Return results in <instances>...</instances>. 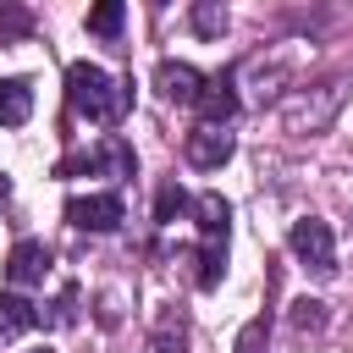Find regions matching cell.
Instances as JSON below:
<instances>
[{
	"label": "cell",
	"instance_id": "52a82bcc",
	"mask_svg": "<svg viewBox=\"0 0 353 353\" xmlns=\"http://www.w3.org/2000/svg\"><path fill=\"white\" fill-rule=\"evenodd\" d=\"M154 88H160L171 105H199V94H204V77H199L188 61H160V66H154Z\"/></svg>",
	"mask_w": 353,
	"mask_h": 353
},
{
	"label": "cell",
	"instance_id": "2e32d148",
	"mask_svg": "<svg viewBox=\"0 0 353 353\" xmlns=\"http://www.w3.org/2000/svg\"><path fill=\"white\" fill-rule=\"evenodd\" d=\"M292 325H298V331H320V325H325V303H320V298H298V303H292Z\"/></svg>",
	"mask_w": 353,
	"mask_h": 353
},
{
	"label": "cell",
	"instance_id": "7a4b0ae2",
	"mask_svg": "<svg viewBox=\"0 0 353 353\" xmlns=\"http://www.w3.org/2000/svg\"><path fill=\"white\" fill-rule=\"evenodd\" d=\"M287 243H292V254H298V265L309 276H336V237H331V226L320 215L292 221V237Z\"/></svg>",
	"mask_w": 353,
	"mask_h": 353
},
{
	"label": "cell",
	"instance_id": "9a60e30c",
	"mask_svg": "<svg viewBox=\"0 0 353 353\" xmlns=\"http://www.w3.org/2000/svg\"><path fill=\"white\" fill-rule=\"evenodd\" d=\"M193 28H199L204 39H221V33H226V11H221L215 0H204V6H193Z\"/></svg>",
	"mask_w": 353,
	"mask_h": 353
},
{
	"label": "cell",
	"instance_id": "7c38bea8",
	"mask_svg": "<svg viewBox=\"0 0 353 353\" xmlns=\"http://www.w3.org/2000/svg\"><path fill=\"white\" fill-rule=\"evenodd\" d=\"M193 265H199V270H193V281H199L204 292H210V287H221V276H226V243H204Z\"/></svg>",
	"mask_w": 353,
	"mask_h": 353
},
{
	"label": "cell",
	"instance_id": "ba28073f",
	"mask_svg": "<svg viewBox=\"0 0 353 353\" xmlns=\"http://www.w3.org/2000/svg\"><path fill=\"white\" fill-rule=\"evenodd\" d=\"M44 276H50V248L33 243V237H22V243L6 254V281H11V287H33V281H44Z\"/></svg>",
	"mask_w": 353,
	"mask_h": 353
},
{
	"label": "cell",
	"instance_id": "5b68a950",
	"mask_svg": "<svg viewBox=\"0 0 353 353\" xmlns=\"http://www.w3.org/2000/svg\"><path fill=\"white\" fill-rule=\"evenodd\" d=\"M182 149H188V160H193L199 171H221V165L232 160L237 138H232L226 127H204V121H199V127L188 132V143H182Z\"/></svg>",
	"mask_w": 353,
	"mask_h": 353
},
{
	"label": "cell",
	"instance_id": "5bb4252c",
	"mask_svg": "<svg viewBox=\"0 0 353 353\" xmlns=\"http://www.w3.org/2000/svg\"><path fill=\"white\" fill-rule=\"evenodd\" d=\"M188 204H193V199H188L176 182H160V193H154V221H160V226H171V221H176Z\"/></svg>",
	"mask_w": 353,
	"mask_h": 353
},
{
	"label": "cell",
	"instance_id": "d6986e66",
	"mask_svg": "<svg viewBox=\"0 0 353 353\" xmlns=\"http://www.w3.org/2000/svg\"><path fill=\"white\" fill-rule=\"evenodd\" d=\"M33 353H50V347H33Z\"/></svg>",
	"mask_w": 353,
	"mask_h": 353
},
{
	"label": "cell",
	"instance_id": "ac0fdd59",
	"mask_svg": "<svg viewBox=\"0 0 353 353\" xmlns=\"http://www.w3.org/2000/svg\"><path fill=\"white\" fill-rule=\"evenodd\" d=\"M6 193H11V182H6V176H0V199H6Z\"/></svg>",
	"mask_w": 353,
	"mask_h": 353
},
{
	"label": "cell",
	"instance_id": "8992f818",
	"mask_svg": "<svg viewBox=\"0 0 353 353\" xmlns=\"http://www.w3.org/2000/svg\"><path fill=\"white\" fill-rule=\"evenodd\" d=\"M199 116H204V127H226V121L237 116V72H215V77H204Z\"/></svg>",
	"mask_w": 353,
	"mask_h": 353
},
{
	"label": "cell",
	"instance_id": "6da1fadb",
	"mask_svg": "<svg viewBox=\"0 0 353 353\" xmlns=\"http://www.w3.org/2000/svg\"><path fill=\"white\" fill-rule=\"evenodd\" d=\"M66 105H72L77 116L99 121V127H116V121L127 116V88H121L105 66L72 61V66H66Z\"/></svg>",
	"mask_w": 353,
	"mask_h": 353
},
{
	"label": "cell",
	"instance_id": "3957f363",
	"mask_svg": "<svg viewBox=\"0 0 353 353\" xmlns=\"http://www.w3.org/2000/svg\"><path fill=\"white\" fill-rule=\"evenodd\" d=\"M66 221L77 232H116L127 221V210L116 193H77V199H66Z\"/></svg>",
	"mask_w": 353,
	"mask_h": 353
},
{
	"label": "cell",
	"instance_id": "9c48e42d",
	"mask_svg": "<svg viewBox=\"0 0 353 353\" xmlns=\"http://www.w3.org/2000/svg\"><path fill=\"white\" fill-rule=\"evenodd\" d=\"M193 221H199V237H204V243H226L232 204H226L221 193H199V199H193Z\"/></svg>",
	"mask_w": 353,
	"mask_h": 353
},
{
	"label": "cell",
	"instance_id": "8fae6325",
	"mask_svg": "<svg viewBox=\"0 0 353 353\" xmlns=\"http://www.w3.org/2000/svg\"><path fill=\"white\" fill-rule=\"evenodd\" d=\"M33 325H39V309L22 292H0V336H22Z\"/></svg>",
	"mask_w": 353,
	"mask_h": 353
},
{
	"label": "cell",
	"instance_id": "30bf717a",
	"mask_svg": "<svg viewBox=\"0 0 353 353\" xmlns=\"http://www.w3.org/2000/svg\"><path fill=\"white\" fill-rule=\"evenodd\" d=\"M33 116V83L28 77H0V127H22Z\"/></svg>",
	"mask_w": 353,
	"mask_h": 353
},
{
	"label": "cell",
	"instance_id": "277c9868",
	"mask_svg": "<svg viewBox=\"0 0 353 353\" xmlns=\"http://www.w3.org/2000/svg\"><path fill=\"white\" fill-rule=\"evenodd\" d=\"M336 105H342V83L331 77V83L314 88V99H309V94H292V99H287V127H292V132H303V127H325Z\"/></svg>",
	"mask_w": 353,
	"mask_h": 353
},
{
	"label": "cell",
	"instance_id": "4fadbf2b",
	"mask_svg": "<svg viewBox=\"0 0 353 353\" xmlns=\"http://www.w3.org/2000/svg\"><path fill=\"white\" fill-rule=\"evenodd\" d=\"M121 22H127L121 0H99V6L88 11V33H99V39H116V33H121Z\"/></svg>",
	"mask_w": 353,
	"mask_h": 353
},
{
	"label": "cell",
	"instance_id": "e0dca14e",
	"mask_svg": "<svg viewBox=\"0 0 353 353\" xmlns=\"http://www.w3.org/2000/svg\"><path fill=\"white\" fill-rule=\"evenodd\" d=\"M237 353H265V320H248V325H243Z\"/></svg>",
	"mask_w": 353,
	"mask_h": 353
}]
</instances>
